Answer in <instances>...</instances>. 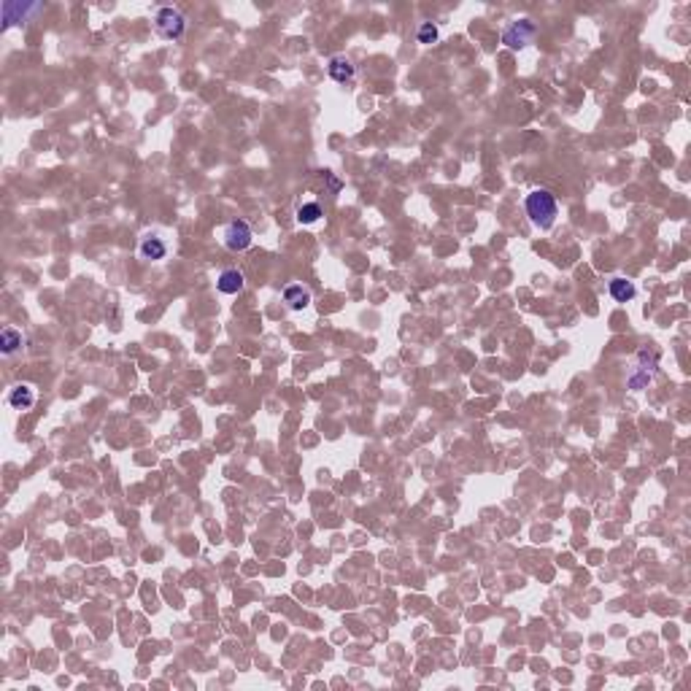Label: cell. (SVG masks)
Instances as JSON below:
<instances>
[{"label":"cell","mask_w":691,"mask_h":691,"mask_svg":"<svg viewBox=\"0 0 691 691\" xmlns=\"http://www.w3.org/2000/svg\"><path fill=\"white\" fill-rule=\"evenodd\" d=\"M524 208H527L529 222H532L538 230H551L553 222H556V214H559L556 198H553L548 189H532V192L527 195V200H524Z\"/></svg>","instance_id":"1"},{"label":"cell","mask_w":691,"mask_h":691,"mask_svg":"<svg viewBox=\"0 0 691 691\" xmlns=\"http://www.w3.org/2000/svg\"><path fill=\"white\" fill-rule=\"evenodd\" d=\"M154 30L160 32L165 41H179L186 30V19L184 14L179 11V8H173V6H165V8H160L157 16H154Z\"/></svg>","instance_id":"2"},{"label":"cell","mask_w":691,"mask_h":691,"mask_svg":"<svg viewBox=\"0 0 691 691\" xmlns=\"http://www.w3.org/2000/svg\"><path fill=\"white\" fill-rule=\"evenodd\" d=\"M222 244L230 251H246L254 244V230L246 219H232L222 227Z\"/></svg>","instance_id":"3"},{"label":"cell","mask_w":691,"mask_h":691,"mask_svg":"<svg viewBox=\"0 0 691 691\" xmlns=\"http://www.w3.org/2000/svg\"><path fill=\"white\" fill-rule=\"evenodd\" d=\"M535 32H538V28L529 19H519V22L507 25L505 30H503V44L507 49H524L527 44H532Z\"/></svg>","instance_id":"4"},{"label":"cell","mask_w":691,"mask_h":691,"mask_svg":"<svg viewBox=\"0 0 691 691\" xmlns=\"http://www.w3.org/2000/svg\"><path fill=\"white\" fill-rule=\"evenodd\" d=\"M168 241L160 235V232H146L138 241V257L146 262H162L168 257Z\"/></svg>","instance_id":"5"},{"label":"cell","mask_w":691,"mask_h":691,"mask_svg":"<svg viewBox=\"0 0 691 691\" xmlns=\"http://www.w3.org/2000/svg\"><path fill=\"white\" fill-rule=\"evenodd\" d=\"M8 405L14 411H30L35 405V386L32 384H16L8 389Z\"/></svg>","instance_id":"6"},{"label":"cell","mask_w":691,"mask_h":691,"mask_svg":"<svg viewBox=\"0 0 691 691\" xmlns=\"http://www.w3.org/2000/svg\"><path fill=\"white\" fill-rule=\"evenodd\" d=\"M244 287H246V276H244L241 270H235V268L222 270L219 278H216V289H219L222 294H238V292H244Z\"/></svg>","instance_id":"7"},{"label":"cell","mask_w":691,"mask_h":691,"mask_svg":"<svg viewBox=\"0 0 691 691\" xmlns=\"http://www.w3.org/2000/svg\"><path fill=\"white\" fill-rule=\"evenodd\" d=\"M327 73H330V78H332V81L346 84V81H351V78H354L356 68L351 65V60H346V57L335 54V57H330V62H327Z\"/></svg>","instance_id":"8"},{"label":"cell","mask_w":691,"mask_h":691,"mask_svg":"<svg viewBox=\"0 0 691 691\" xmlns=\"http://www.w3.org/2000/svg\"><path fill=\"white\" fill-rule=\"evenodd\" d=\"M284 303L289 306V311H306L311 306V292L303 284H289L284 289Z\"/></svg>","instance_id":"9"},{"label":"cell","mask_w":691,"mask_h":691,"mask_svg":"<svg viewBox=\"0 0 691 691\" xmlns=\"http://www.w3.org/2000/svg\"><path fill=\"white\" fill-rule=\"evenodd\" d=\"M22 346H25V335L19 330H14V327H3V332H0V354L3 356H11Z\"/></svg>","instance_id":"10"},{"label":"cell","mask_w":691,"mask_h":691,"mask_svg":"<svg viewBox=\"0 0 691 691\" xmlns=\"http://www.w3.org/2000/svg\"><path fill=\"white\" fill-rule=\"evenodd\" d=\"M608 292H611V297H613L615 303H630L632 297L637 294V289H635V284H632L630 278H613L611 284H608Z\"/></svg>","instance_id":"11"},{"label":"cell","mask_w":691,"mask_h":691,"mask_svg":"<svg viewBox=\"0 0 691 691\" xmlns=\"http://www.w3.org/2000/svg\"><path fill=\"white\" fill-rule=\"evenodd\" d=\"M319 216H322V205L313 203V200L297 205V222L300 224H313V222H319Z\"/></svg>","instance_id":"12"},{"label":"cell","mask_w":691,"mask_h":691,"mask_svg":"<svg viewBox=\"0 0 691 691\" xmlns=\"http://www.w3.org/2000/svg\"><path fill=\"white\" fill-rule=\"evenodd\" d=\"M416 38H419V44H435V41H438V28H435L432 22H421Z\"/></svg>","instance_id":"13"}]
</instances>
